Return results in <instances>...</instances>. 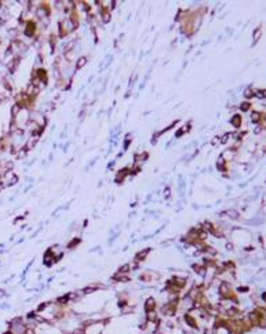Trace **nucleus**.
<instances>
[{
	"instance_id": "f257e3e1",
	"label": "nucleus",
	"mask_w": 266,
	"mask_h": 334,
	"mask_svg": "<svg viewBox=\"0 0 266 334\" xmlns=\"http://www.w3.org/2000/svg\"><path fill=\"white\" fill-rule=\"evenodd\" d=\"M183 319H185V323L192 329V330H199V322L196 320V318H194L193 315H190V313L188 312V313H185Z\"/></svg>"
},
{
	"instance_id": "f03ea898",
	"label": "nucleus",
	"mask_w": 266,
	"mask_h": 334,
	"mask_svg": "<svg viewBox=\"0 0 266 334\" xmlns=\"http://www.w3.org/2000/svg\"><path fill=\"white\" fill-rule=\"evenodd\" d=\"M146 322H150V323H159V315L157 312L155 311H148L146 312Z\"/></svg>"
},
{
	"instance_id": "7ed1b4c3",
	"label": "nucleus",
	"mask_w": 266,
	"mask_h": 334,
	"mask_svg": "<svg viewBox=\"0 0 266 334\" xmlns=\"http://www.w3.org/2000/svg\"><path fill=\"white\" fill-rule=\"evenodd\" d=\"M156 307H157V304H156V301H155V298H148L146 301H145V311H155L156 309Z\"/></svg>"
},
{
	"instance_id": "20e7f679",
	"label": "nucleus",
	"mask_w": 266,
	"mask_h": 334,
	"mask_svg": "<svg viewBox=\"0 0 266 334\" xmlns=\"http://www.w3.org/2000/svg\"><path fill=\"white\" fill-rule=\"evenodd\" d=\"M148 254H149V249H148V250H142V251H139V253L135 256V259H137V261H142L144 258H146Z\"/></svg>"
},
{
	"instance_id": "39448f33",
	"label": "nucleus",
	"mask_w": 266,
	"mask_h": 334,
	"mask_svg": "<svg viewBox=\"0 0 266 334\" xmlns=\"http://www.w3.org/2000/svg\"><path fill=\"white\" fill-rule=\"evenodd\" d=\"M130 271V265L128 264H126V265H123V266H120V269H119V272L120 273H127V272Z\"/></svg>"
},
{
	"instance_id": "423d86ee",
	"label": "nucleus",
	"mask_w": 266,
	"mask_h": 334,
	"mask_svg": "<svg viewBox=\"0 0 266 334\" xmlns=\"http://www.w3.org/2000/svg\"><path fill=\"white\" fill-rule=\"evenodd\" d=\"M3 334H14V333H12V331H11V330H7V331H6V333H3Z\"/></svg>"
},
{
	"instance_id": "0eeeda50",
	"label": "nucleus",
	"mask_w": 266,
	"mask_h": 334,
	"mask_svg": "<svg viewBox=\"0 0 266 334\" xmlns=\"http://www.w3.org/2000/svg\"><path fill=\"white\" fill-rule=\"evenodd\" d=\"M263 300H265V301H266V293H265V294H263Z\"/></svg>"
},
{
	"instance_id": "6e6552de",
	"label": "nucleus",
	"mask_w": 266,
	"mask_h": 334,
	"mask_svg": "<svg viewBox=\"0 0 266 334\" xmlns=\"http://www.w3.org/2000/svg\"><path fill=\"white\" fill-rule=\"evenodd\" d=\"M69 334H72V333H69Z\"/></svg>"
}]
</instances>
